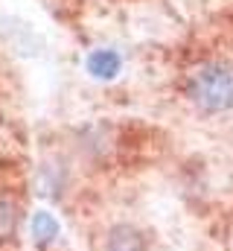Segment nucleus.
I'll return each instance as SVG.
<instances>
[{
	"mask_svg": "<svg viewBox=\"0 0 233 251\" xmlns=\"http://www.w3.org/2000/svg\"><path fill=\"white\" fill-rule=\"evenodd\" d=\"M15 225H18V207L9 199H0V240L12 237Z\"/></svg>",
	"mask_w": 233,
	"mask_h": 251,
	"instance_id": "obj_5",
	"label": "nucleus"
},
{
	"mask_svg": "<svg viewBox=\"0 0 233 251\" xmlns=\"http://www.w3.org/2000/svg\"><path fill=\"white\" fill-rule=\"evenodd\" d=\"M32 237L38 240V243H53L58 234V222L53 219V213H47V210H38L35 216H32Z\"/></svg>",
	"mask_w": 233,
	"mask_h": 251,
	"instance_id": "obj_4",
	"label": "nucleus"
},
{
	"mask_svg": "<svg viewBox=\"0 0 233 251\" xmlns=\"http://www.w3.org/2000/svg\"><path fill=\"white\" fill-rule=\"evenodd\" d=\"M189 97L207 114L231 108L233 105V73L228 67H222V64L198 67L192 73V79H189Z\"/></svg>",
	"mask_w": 233,
	"mask_h": 251,
	"instance_id": "obj_1",
	"label": "nucleus"
},
{
	"mask_svg": "<svg viewBox=\"0 0 233 251\" xmlns=\"http://www.w3.org/2000/svg\"><path fill=\"white\" fill-rule=\"evenodd\" d=\"M108 251H146V240L131 225H116L108 234Z\"/></svg>",
	"mask_w": 233,
	"mask_h": 251,
	"instance_id": "obj_3",
	"label": "nucleus"
},
{
	"mask_svg": "<svg viewBox=\"0 0 233 251\" xmlns=\"http://www.w3.org/2000/svg\"><path fill=\"white\" fill-rule=\"evenodd\" d=\"M85 67H88V73H91L93 79H102V82H108V79H114L116 73H119L122 59H119V53H116V50L102 47V50H93V53L88 56Z\"/></svg>",
	"mask_w": 233,
	"mask_h": 251,
	"instance_id": "obj_2",
	"label": "nucleus"
}]
</instances>
